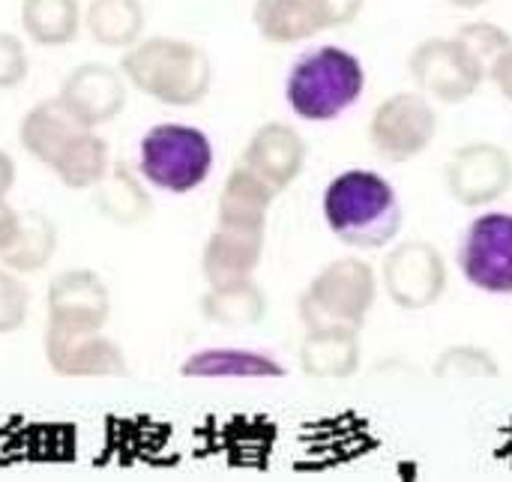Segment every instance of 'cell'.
Returning <instances> with one entry per match:
<instances>
[{
    "label": "cell",
    "mask_w": 512,
    "mask_h": 482,
    "mask_svg": "<svg viewBox=\"0 0 512 482\" xmlns=\"http://www.w3.org/2000/svg\"><path fill=\"white\" fill-rule=\"evenodd\" d=\"M255 33L270 45H300L336 27L330 0H255Z\"/></svg>",
    "instance_id": "2e32d148"
},
{
    "label": "cell",
    "mask_w": 512,
    "mask_h": 482,
    "mask_svg": "<svg viewBox=\"0 0 512 482\" xmlns=\"http://www.w3.org/2000/svg\"><path fill=\"white\" fill-rule=\"evenodd\" d=\"M408 72L420 93L444 105L468 102L489 78V69L471 54V48L456 33L432 36L414 45L408 57Z\"/></svg>",
    "instance_id": "52a82bcc"
},
{
    "label": "cell",
    "mask_w": 512,
    "mask_h": 482,
    "mask_svg": "<svg viewBox=\"0 0 512 482\" xmlns=\"http://www.w3.org/2000/svg\"><path fill=\"white\" fill-rule=\"evenodd\" d=\"M264 234L267 231L258 228L219 222L201 252V273L207 279V288L255 279V270L264 258Z\"/></svg>",
    "instance_id": "9a60e30c"
},
{
    "label": "cell",
    "mask_w": 512,
    "mask_h": 482,
    "mask_svg": "<svg viewBox=\"0 0 512 482\" xmlns=\"http://www.w3.org/2000/svg\"><path fill=\"white\" fill-rule=\"evenodd\" d=\"M456 36L471 48V54L492 69V63L512 45V36L495 21H468L456 30Z\"/></svg>",
    "instance_id": "83f0119b"
},
{
    "label": "cell",
    "mask_w": 512,
    "mask_h": 482,
    "mask_svg": "<svg viewBox=\"0 0 512 482\" xmlns=\"http://www.w3.org/2000/svg\"><path fill=\"white\" fill-rule=\"evenodd\" d=\"M381 288L378 270L363 258L324 264L297 300L303 330H363Z\"/></svg>",
    "instance_id": "277c9868"
},
{
    "label": "cell",
    "mask_w": 512,
    "mask_h": 482,
    "mask_svg": "<svg viewBox=\"0 0 512 482\" xmlns=\"http://www.w3.org/2000/svg\"><path fill=\"white\" fill-rule=\"evenodd\" d=\"M309 159L306 138L285 120H270L258 126L237 162H243L249 171H255L264 183H270L279 195L297 183Z\"/></svg>",
    "instance_id": "7c38bea8"
},
{
    "label": "cell",
    "mask_w": 512,
    "mask_h": 482,
    "mask_svg": "<svg viewBox=\"0 0 512 482\" xmlns=\"http://www.w3.org/2000/svg\"><path fill=\"white\" fill-rule=\"evenodd\" d=\"M18 18L24 36L39 48L69 45L84 24L78 0H21Z\"/></svg>",
    "instance_id": "7402d4cb"
},
{
    "label": "cell",
    "mask_w": 512,
    "mask_h": 482,
    "mask_svg": "<svg viewBox=\"0 0 512 482\" xmlns=\"http://www.w3.org/2000/svg\"><path fill=\"white\" fill-rule=\"evenodd\" d=\"M57 252V228L45 213H21L15 237L0 249V264L15 273H39Z\"/></svg>",
    "instance_id": "cb8c5ba5"
},
{
    "label": "cell",
    "mask_w": 512,
    "mask_h": 482,
    "mask_svg": "<svg viewBox=\"0 0 512 482\" xmlns=\"http://www.w3.org/2000/svg\"><path fill=\"white\" fill-rule=\"evenodd\" d=\"M363 330H306L300 342V366L309 378H351L363 360Z\"/></svg>",
    "instance_id": "ffe728a7"
},
{
    "label": "cell",
    "mask_w": 512,
    "mask_h": 482,
    "mask_svg": "<svg viewBox=\"0 0 512 482\" xmlns=\"http://www.w3.org/2000/svg\"><path fill=\"white\" fill-rule=\"evenodd\" d=\"M48 321L54 327L105 330L111 315V294L93 270H66L48 285Z\"/></svg>",
    "instance_id": "4fadbf2b"
},
{
    "label": "cell",
    "mask_w": 512,
    "mask_h": 482,
    "mask_svg": "<svg viewBox=\"0 0 512 482\" xmlns=\"http://www.w3.org/2000/svg\"><path fill=\"white\" fill-rule=\"evenodd\" d=\"M435 378L441 381H486L498 378V360L480 345H450L435 360Z\"/></svg>",
    "instance_id": "4316f807"
},
{
    "label": "cell",
    "mask_w": 512,
    "mask_h": 482,
    "mask_svg": "<svg viewBox=\"0 0 512 482\" xmlns=\"http://www.w3.org/2000/svg\"><path fill=\"white\" fill-rule=\"evenodd\" d=\"M180 375L192 381H282L288 369L270 351L213 345L192 351L180 363Z\"/></svg>",
    "instance_id": "e0dca14e"
},
{
    "label": "cell",
    "mask_w": 512,
    "mask_h": 482,
    "mask_svg": "<svg viewBox=\"0 0 512 482\" xmlns=\"http://www.w3.org/2000/svg\"><path fill=\"white\" fill-rule=\"evenodd\" d=\"M93 201L99 213L114 225H138L153 213L147 180L126 162H114L108 168V174L93 186Z\"/></svg>",
    "instance_id": "44dd1931"
},
{
    "label": "cell",
    "mask_w": 512,
    "mask_h": 482,
    "mask_svg": "<svg viewBox=\"0 0 512 482\" xmlns=\"http://www.w3.org/2000/svg\"><path fill=\"white\" fill-rule=\"evenodd\" d=\"M12 186H15V159L6 150H0V198H6Z\"/></svg>",
    "instance_id": "836d02e7"
},
{
    "label": "cell",
    "mask_w": 512,
    "mask_h": 482,
    "mask_svg": "<svg viewBox=\"0 0 512 482\" xmlns=\"http://www.w3.org/2000/svg\"><path fill=\"white\" fill-rule=\"evenodd\" d=\"M378 276L387 297L405 312L432 309L450 285L447 261L441 249L432 246L429 240L393 243Z\"/></svg>",
    "instance_id": "9c48e42d"
},
{
    "label": "cell",
    "mask_w": 512,
    "mask_h": 482,
    "mask_svg": "<svg viewBox=\"0 0 512 482\" xmlns=\"http://www.w3.org/2000/svg\"><path fill=\"white\" fill-rule=\"evenodd\" d=\"M450 6H456V9H480V6H486L489 0H447Z\"/></svg>",
    "instance_id": "e575fe53"
},
{
    "label": "cell",
    "mask_w": 512,
    "mask_h": 482,
    "mask_svg": "<svg viewBox=\"0 0 512 482\" xmlns=\"http://www.w3.org/2000/svg\"><path fill=\"white\" fill-rule=\"evenodd\" d=\"M147 12L141 0H90L84 9V27L102 48H132L144 39Z\"/></svg>",
    "instance_id": "603a6c76"
},
{
    "label": "cell",
    "mask_w": 512,
    "mask_h": 482,
    "mask_svg": "<svg viewBox=\"0 0 512 482\" xmlns=\"http://www.w3.org/2000/svg\"><path fill=\"white\" fill-rule=\"evenodd\" d=\"M279 192L264 183L255 171H249L243 162H237L219 192V222L222 225H240V228H258L267 231V216Z\"/></svg>",
    "instance_id": "d6986e66"
},
{
    "label": "cell",
    "mask_w": 512,
    "mask_h": 482,
    "mask_svg": "<svg viewBox=\"0 0 512 482\" xmlns=\"http://www.w3.org/2000/svg\"><path fill=\"white\" fill-rule=\"evenodd\" d=\"M216 165L213 141L189 123H156L138 141V174L147 186L168 195L201 189Z\"/></svg>",
    "instance_id": "5b68a950"
},
{
    "label": "cell",
    "mask_w": 512,
    "mask_h": 482,
    "mask_svg": "<svg viewBox=\"0 0 512 482\" xmlns=\"http://www.w3.org/2000/svg\"><path fill=\"white\" fill-rule=\"evenodd\" d=\"M333 6V15H336V27H348L360 18L366 0H330Z\"/></svg>",
    "instance_id": "d6a6232c"
},
{
    "label": "cell",
    "mask_w": 512,
    "mask_h": 482,
    "mask_svg": "<svg viewBox=\"0 0 512 482\" xmlns=\"http://www.w3.org/2000/svg\"><path fill=\"white\" fill-rule=\"evenodd\" d=\"M27 48L15 33L0 30V90H12L27 78Z\"/></svg>",
    "instance_id": "f546056e"
},
{
    "label": "cell",
    "mask_w": 512,
    "mask_h": 482,
    "mask_svg": "<svg viewBox=\"0 0 512 482\" xmlns=\"http://www.w3.org/2000/svg\"><path fill=\"white\" fill-rule=\"evenodd\" d=\"M489 81L498 87V93L507 99L512 105V45L492 63V69H489Z\"/></svg>",
    "instance_id": "4dcf8cb0"
},
{
    "label": "cell",
    "mask_w": 512,
    "mask_h": 482,
    "mask_svg": "<svg viewBox=\"0 0 512 482\" xmlns=\"http://www.w3.org/2000/svg\"><path fill=\"white\" fill-rule=\"evenodd\" d=\"M321 213L330 234L357 252L390 249L405 225V207L396 186L369 168H348L330 177Z\"/></svg>",
    "instance_id": "6da1fadb"
},
{
    "label": "cell",
    "mask_w": 512,
    "mask_h": 482,
    "mask_svg": "<svg viewBox=\"0 0 512 482\" xmlns=\"http://www.w3.org/2000/svg\"><path fill=\"white\" fill-rule=\"evenodd\" d=\"M27 312H30V291L21 282V273L0 264V336L21 330Z\"/></svg>",
    "instance_id": "f1b7e54d"
},
{
    "label": "cell",
    "mask_w": 512,
    "mask_h": 482,
    "mask_svg": "<svg viewBox=\"0 0 512 482\" xmlns=\"http://www.w3.org/2000/svg\"><path fill=\"white\" fill-rule=\"evenodd\" d=\"M366 93L363 60L342 45L303 51L285 78V102L306 123H333L345 117Z\"/></svg>",
    "instance_id": "3957f363"
},
{
    "label": "cell",
    "mask_w": 512,
    "mask_h": 482,
    "mask_svg": "<svg viewBox=\"0 0 512 482\" xmlns=\"http://www.w3.org/2000/svg\"><path fill=\"white\" fill-rule=\"evenodd\" d=\"M45 363L60 378H123L129 363L123 348L102 330H75L45 324Z\"/></svg>",
    "instance_id": "8fae6325"
},
{
    "label": "cell",
    "mask_w": 512,
    "mask_h": 482,
    "mask_svg": "<svg viewBox=\"0 0 512 482\" xmlns=\"http://www.w3.org/2000/svg\"><path fill=\"white\" fill-rule=\"evenodd\" d=\"M111 168V156H108V144L102 135H96V129H84L51 165V171L57 174V180L66 189H93Z\"/></svg>",
    "instance_id": "484cf974"
},
{
    "label": "cell",
    "mask_w": 512,
    "mask_h": 482,
    "mask_svg": "<svg viewBox=\"0 0 512 482\" xmlns=\"http://www.w3.org/2000/svg\"><path fill=\"white\" fill-rule=\"evenodd\" d=\"M126 75L117 66L108 63H81L75 66L63 84H60V99L90 126H105L111 123L123 108H126Z\"/></svg>",
    "instance_id": "5bb4252c"
},
{
    "label": "cell",
    "mask_w": 512,
    "mask_h": 482,
    "mask_svg": "<svg viewBox=\"0 0 512 482\" xmlns=\"http://www.w3.org/2000/svg\"><path fill=\"white\" fill-rule=\"evenodd\" d=\"M120 72L138 93L171 108H192L204 102L213 87L210 54L183 36L138 39L123 51Z\"/></svg>",
    "instance_id": "7a4b0ae2"
},
{
    "label": "cell",
    "mask_w": 512,
    "mask_h": 482,
    "mask_svg": "<svg viewBox=\"0 0 512 482\" xmlns=\"http://www.w3.org/2000/svg\"><path fill=\"white\" fill-rule=\"evenodd\" d=\"M438 135L435 102L420 90H402L375 105L369 117L372 150L387 162H411L423 156Z\"/></svg>",
    "instance_id": "ba28073f"
},
{
    "label": "cell",
    "mask_w": 512,
    "mask_h": 482,
    "mask_svg": "<svg viewBox=\"0 0 512 482\" xmlns=\"http://www.w3.org/2000/svg\"><path fill=\"white\" fill-rule=\"evenodd\" d=\"M462 279L489 297H512V213L486 210L474 216L456 249Z\"/></svg>",
    "instance_id": "8992f818"
},
{
    "label": "cell",
    "mask_w": 512,
    "mask_h": 482,
    "mask_svg": "<svg viewBox=\"0 0 512 482\" xmlns=\"http://www.w3.org/2000/svg\"><path fill=\"white\" fill-rule=\"evenodd\" d=\"M90 129L60 96H51V99H42L36 102L24 117H21V126H18V141L21 147L36 159L42 162L45 168H51L57 162V156L84 132Z\"/></svg>",
    "instance_id": "ac0fdd59"
},
{
    "label": "cell",
    "mask_w": 512,
    "mask_h": 482,
    "mask_svg": "<svg viewBox=\"0 0 512 482\" xmlns=\"http://www.w3.org/2000/svg\"><path fill=\"white\" fill-rule=\"evenodd\" d=\"M18 222H21V213H18L6 198H0V249L15 237Z\"/></svg>",
    "instance_id": "1f68e13d"
},
{
    "label": "cell",
    "mask_w": 512,
    "mask_h": 482,
    "mask_svg": "<svg viewBox=\"0 0 512 482\" xmlns=\"http://www.w3.org/2000/svg\"><path fill=\"white\" fill-rule=\"evenodd\" d=\"M201 312L207 321L222 327H252L267 315V294L255 279L207 288L201 297Z\"/></svg>",
    "instance_id": "d4e9b609"
},
{
    "label": "cell",
    "mask_w": 512,
    "mask_h": 482,
    "mask_svg": "<svg viewBox=\"0 0 512 482\" xmlns=\"http://www.w3.org/2000/svg\"><path fill=\"white\" fill-rule=\"evenodd\" d=\"M444 186L462 207H489L512 189V156L495 141L462 144L447 159Z\"/></svg>",
    "instance_id": "30bf717a"
}]
</instances>
